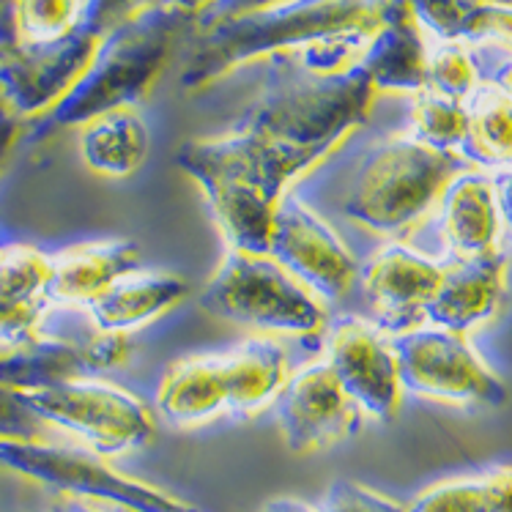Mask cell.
<instances>
[{
  "label": "cell",
  "mask_w": 512,
  "mask_h": 512,
  "mask_svg": "<svg viewBox=\"0 0 512 512\" xmlns=\"http://www.w3.org/2000/svg\"><path fill=\"white\" fill-rule=\"evenodd\" d=\"M261 512H321L318 507H310V504L299 502V499H291V496H280V499H272Z\"/></svg>",
  "instance_id": "f35d334b"
},
{
  "label": "cell",
  "mask_w": 512,
  "mask_h": 512,
  "mask_svg": "<svg viewBox=\"0 0 512 512\" xmlns=\"http://www.w3.org/2000/svg\"><path fill=\"white\" fill-rule=\"evenodd\" d=\"M83 0H20V42H53L80 28Z\"/></svg>",
  "instance_id": "83f0119b"
},
{
  "label": "cell",
  "mask_w": 512,
  "mask_h": 512,
  "mask_svg": "<svg viewBox=\"0 0 512 512\" xmlns=\"http://www.w3.org/2000/svg\"><path fill=\"white\" fill-rule=\"evenodd\" d=\"M192 22L189 14L157 0L137 17L105 33L83 77L47 113V124L61 129L83 126L96 115L135 107L165 72L181 33Z\"/></svg>",
  "instance_id": "277c9868"
},
{
  "label": "cell",
  "mask_w": 512,
  "mask_h": 512,
  "mask_svg": "<svg viewBox=\"0 0 512 512\" xmlns=\"http://www.w3.org/2000/svg\"><path fill=\"white\" fill-rule=\"evenodd\" d=\"M400 384L419 398L452 406L496 408L507 387L463 335L436 326H417L392 340Z\"/></svg>",
  "instance_id": "9c48e42d"
},
{
  "label": "cell",
  "mask_w": 512,
  "mask_h": 512,
  "mask_svg": "<svg viewBox=\"0 0 512 512\" xmlns=\"http://www.w3.org/2000/svg\"><path fill=\"white\" fill-rule=\"evenodd\" d=\"M359 277L378 318V329L398 337L425 324V307L439 291L444 266L392 241L370 255Z\"/></svg>",
  "instance_id": "9a60e30c"
},
{
  "label": "cell",
  "mask_w": 512,
  "mask_h": 512,
  "mask_svg": "<svg viewBox=\"0 0 512 512\" xmlns=\"http://www.w3.org/2000/svg\"><path fill=\"white\" fill-rule=\"evenodd\" d=\"M176 162L198 181L230 250L269 252L274 211L313 162L244 129L187 140Z\"/></svg>",
  "instance_id": "7a4b0ae2"
},
{
  "label": "cell",
  "mask_w": 512,
  "mask_h": 512,
  "mask_svg": "<svg viewBox=\"0 0 512 512\" xmlns=\"http://www.w3.org/2000/svg\"><path fill=\"white\" fill-rule=\"evenodd\" d=\"M460 170V154L436 151L411 135L381 140L356 165L343 214L381 236L406 233L439 206Z\"/></svg>",
  "instance_id": "5b68a950"
},
{
  "label": "cell",
  "mask_w": 512,
  "mask_h": 512,
  "mask_svg": "<svg viewBox=\"0 0 512 512\" xmlns=\"http://www.w3.org/2000/svg\"><path fill=\"white\" fill-rule=\"evenodd\" d=\"M326 365L362 414L378 422L398 417L406 389L395 348L378 326L354 315L340 318L326 340Z\"/></svg>",
  "instance_id": "4fadbf2b"
},
{
  "label": "cell",
  "mask_w": 512,
  "mask_h": 512,
  "mask_svg": "<svg viewBox=\"0 0 512 512\" xmlns=\"http://www.w3.org/2000/svg\"><path fill=\"white\" fill-rule=\"evenodd\" d=\"M493 181H496V195H499V209H502L504 228L510 230L512 236V168L502 170Z\"/></svg>",
  "instance_id": "74e56055"
},
{
  "label": "cell",
  "mask_w": 512,
  "mask_h": 512,
  "mask_svg": "<svg viewBox=\"0 0 512 512\" xmlns=\"http://www.w3.org/2000/svg\"><path fill=\"white\" fill-rule=\"evenodd\" d=\"M129 356L126 335L91 332L83 337H53L33 332L0 340V387L39 392L80 378H99Z\"/></svg>",
  "instance_id": "30bf717a"
},
{
  "label": "cell",
  "mask_w": 512,
  "mask_h": 512,
  "mask_svg": "<svg viewBox=\"0 0 512 512\" xmlns=\"http://www.w3.org/2000/svg\"><path fill=\"white\" fill-rule=\"evenodd\" d=\"M408 512H493L482 477L430 485L408 504Z\"/></svg>",
  "instance_id": "f1b7e54d"
},
{
  "label": "cell",
  "mask_w": 512,
  "mask_h": 512,
  "mask_svg": "<svg viewBox=\"0 0 512 512\" xmlns=\"http://www.w3.org/2000/svg\"><path fill=\"white\" fill-rule=\"evenodd\" d=\"M321 512H408L395 499H389L384 493L367 488L362 482L337 480L329 485L324 502L318 507Z\"/></svg>",
  "instance_id": "f546056e"
},
{
  "label": "cell",
  "mask_w": 512,
  "mask_h": 512,
  "mask_svg": "<svg viewBox=\"0 0 512 512\" xmlns=\"http://www.w3.org/2000/svg\"><path fill=\"white\" fill-rule=\"evenodd\" d=\"M277 58L283 61L269 72L239 129L318 165L348 132L365 124L376 88L359 63L321 74L285 55Z\"/></svg>",
  "instance_id": "3957f363"
},
{
  "label": "cell",
  "mask_w": 512,
  "mask_h": 512,
  "mask_svg": "<svg viewBox=\"0 0 512 512\" xmlns=\"http://www.w3.org/2000/svg\"><path fill=\"white\" fill-rule=\"evenodd\" d=\"M493 512H512V466H496L482 474Z\"/></svg>",
  "instance_id": "d6a6232c"
},
{
  "label": "cell",
  "mask_w": 512,
  "mask_h": 512,
  "mask_svg": "<svg viewBox=\"0 0 512 512\" xmlns=\"http://www.w3.org/2000/svg\"><path fill=\"white\" fill-rule=\"evenodd\" d=\"M0 469L42 482L63 496L107 502L129 512H198L173 493L115 471L102 455L83 447H58L42 439H0Z\"/></svg>",
  "instance_id": "52a82bcc"
},
{
  "label": "cell",
  "mask_w": 512,
  "mask_h": 512,
  "mask_svg": "<svg viewBox=\"0 0 512 512\" xmlns=\"http://www.w3.org/2000/svg\"><path fill=\"white\" fill-rule=\"evenodd\" d=\"M80 157L96 176H132L148 157V126L135 107L96 115L80 126Z\"/></svg>",
  "instance_id": "603a6c76"
},
{
  "label": "cell",
  "mask_w": 512,
  "mask_h": 512,
  "mask_svg": "<svg viewBox=\"0 0 512 512\" xmlns=\"http://www.w3.org/2000/svg\"><path fill=\"white\" fill-rule=\"evenodd\" d=\"M395 0H277L198 28L181 85L198 91L263 55H285L310 72L359 61Z\"/></svg>",
  "instance_id": "6da1fadb"
},
{
  "label": "cell",
  "mask_w": 512,
  "mask_h": 512,
  "mask_svg": "<svg viewBox=\"0 0 512 512\" xmlns=\"http://www.w3.org/2000/svg\"><path fill=\"white\" fill-rule=\"evenodd\" d=\"M198 302L206 313L269 335L307 337L326 326L321 299L266 252L230 250Z\"/></svg>",
  "instance_id": "8992f818"
},
{
  "label": "cell",
  "mask_w": 512,
  "mask_h": 512,
  "mask_svg": "<svg viewBox=\"0 0 512 512\" xmlns=\"http://www.w3.org/2000/svg\"><path fill=\"white\" fill-rule=\"evenodd\" d=\"M162 3L170 6V9L181 11V14H189L192 20H198L200 14L209 9L214 0H162Z\"/></svg>",
  "instance_id": "ab89813d"
},
{
  "label": "cell",
  "mask_w": 512,
  "mask_h": 512,
  "mask_svg": "<svg viewBox=\"0 0 512 512\" xmlns=\"http://www.w3.org/2000/svg\"><path fill=\"white\" fill-rule=\"evenodd\" d=\"M458 154L477 168H512V99L493 80H482L466 99V137Z\"/></svg>",
  "instance_id": "cb8c5ba5"
},
{
  "label": "cell",
  "mask_w": 512,
  "mask_h": 512,
  "mask_svg": "<svg viewBox=\"0 0 512 512\" xmlns=\"http://www.w3.org/2000/svg\"><path fill=\"white\" fill-rule=\"evenodd\" d=\"M187 296V283L178 274L132 272L121 277L113 288L83 307L96 332L129 335L140 326L154 324L170 313Z\"/></svg>",
  "instance_id": "ffe728a7"
},
{
  "label": "cell",
  "mask_w": 512,
  "mask_h": 512,
  "mask_svg": "<svg viewBox=\"0 0 512 512\" xmlns=\"http://www.w3.org/2000/svg\"><path fill=\"white\" fill-rule=\"evenodd\" d=\"M439 230L455 261H477L502 252L504 220L493 176L482 170H460L441 192Z\"/></svg>",
  "instance_id": "2e32d148"
},
{
  "label": "cell",
  "mask_w": 512,
  "mask_h": 512,
  "mask_svg": "<svg viewBox=\"0 0 512 512\" xmlns=\"http://www.w3.org/2000/svg\"><path fill=\"white\" fill-rule=\"evenodd\" d=\"M428 47V36L414 20L408 0H395L356 63L365 69L376 94L414 96L428 80Z\"/></svg>",
  "instance_id": "ac0fdd59"
},
{
  "label": "cell",
  "mask_w": 512,
  "mask_h": 512,
  "mask_svg": "<svg viewBox=\"0 0 512 512\" xmlns=\"http://www.w3.org/2000/svg\"><path fill=\"white\" fill-rule=\"evenodd\" d=\"M157 408L176 428H198L228 414L222 354L187 356L173 362L159 381Z\"/></svg>",
  "instance_id": "44dd1931"
},
{
  "label": "cell",
  "mask_w": 512,
  "mask_h": 512,
  "mask_svg": "<svg viewBox=\"0 0 512 512\" xmlns=\"http://www.w3.org/2000/svg\"><path fill=\"white\" fill-rule=\"evenodd\" d=\"M408 9L425 36H433L436 42L482 44L493 3L488 0H408Z\"/></svg>",
  "instance_id": "d4e9b609"
},
{
  "label": "cell",
  "mask_w": 512,
  "mask_h": 512,
  "mask_svg": "<svg viewBox=\"0 0 512 512\" xmlns=\"http://www.w3.org/2000/svg\"><path fill=\"white\" fill-rule=\"evenodd\" d=\"M228 414H258L274 406L288 381V354L274 337H252L222 354Z\"/></svg>",
  "instance_id": "7402d4cb"
},
{
  "label": "cell",
  "mask_w": 512,
  "mask_h": 512,
  "mask_svg": "<svg viewBox=\"0 0 512 512\" xmlns=\"http://www.w3.org/2000/svg\"><path fill=\"white\" fill-rule=\"evenodd\" d=\"M44 425L25 406L20 392L0 387V439H39Z\"/></svg>",
  "instance_id": "1f68e13d"
},
{
  "label": "cell",
  "mask_w": 512,
  "mask_h": 512,
  "mask_svg": "<svg viewBox=\"0 0 512 512\" xmlns=\"http://www.w3.org/2000/svg\"><path fill=\"white\" fill-rule=\"evenodd\" d=\"M488 3H496V6H507V9H512V0H488Z\"/></svg>",
  "instance_id": "b9f144b4"
},
{
  "label": "cell",
  "mask_w": 512,
  "mask_h": 512,
  "mask_svg": "<svg viewBox=\"0 0 512 512\" xmlns=\"http://www.w3.org/2000/svg\"><path fill=\"white\" fill-rule=\"evenodd\" d=\"M272 408L288 450L299 455L335 447L354 436L362 419V411L345 395L326 362H313L288 376Z\"/></svg>",
  "instance_id": "5bb4252c"
},
{
  "label": "cell",
  "mask_w": 512,
  "mask_h": 512,
  "mask_svg": "<svg viewBox=\"0 0 512 512\" xmlns=\"http://www.w3.org/2000/svg\"><path fill=\"white\" fill-rule=\"evenodd\" d=\"M96 44L94 33L77 28L53 42H20L0 53V88L14 113L22 121L50 113L83 77Z\"/></svg>",
  "instance_id": "7c38bea8"
},
{
  "label": "cell",
  "mask_w": 512,
  "mask_h": 512,
  "mask_svg": "<svg viewBox=\"0 0 512 512\" xmlns=\"http://www.w3.org/2000/svg\"><path fill=\"white\" fill-rule=\"evenodd\" d=\"M20 124L22 118L14 113V107L9 105V99H6L3 88H0V168H3V162L9 157V151L14 148V143H17Z\"/></svg>",
  "instance_id": "e575fe53"
},
{
  "label": "cell",
  "mask_w": 512,
  "mask_h": 512,
  "mask_svg": "<svg viewBox=\"0 0 512 512\" xmlns=\"http://www.w3.org/2000/svg\"><path fill=\"white\" fill-rule=\"evenodd\" d=\"M411 137L436 148L458 154L466 137V102H455L450 96L422 88L411 96Z\"/></svg>",
  "instance_id": "484cf974"
},
{
  "label": "cell",
  "mask_w": 512,
  "mask_h": 512,
  "mask_svg": "<svg viewBox=\"0 0 512 512\" xmlns=\"http://www.w3.org/2000/svg\"><path fill=\"white\" fill-rule=\"evenodd\" d=\"M482 83L480 66L466 44L436 42L428 47V80L425 88L455 102H466Z\"/></svg>",
  "instance_id": "4316f807"
},
{
  "label": "cell",
  "mask_w": 512,
  "mask_h": 512,
  "mask_svg": "<svg viewBox=\"0 0 512 512\" xmlns=\"http://www.w3.org/2000/svg\"><path fill=\"white\" fill-rule=\"evenodd\" d=\"M143 255L135 241L110 239L77 244L69 250L50 255V304H80L85 307L113 288L121 277L140 269Z\"/></svg>",
  "instance_id": "d6986e66"
},
{
  "label": "cell",
  "mask_w": 512,
  "mask_h": 512,
  "mask_svg": "<svg viewBox=\"0 0 512 512\" xmlns=\"http://www.w3.org/2000/svg\"><path fill=\"white\" fill-rule=\"evenodd\" d=\"M507 296V255L496 252L477 261H455L444 269L436 296L425 307V321L452 335H469L499 313Z\"/></svg>",
  "instance_id": "e0dca14e"
},
{
  "label": "cell",
  "mask_w": 512,
  "mask_h": 512,
  "mask_svg": "<svg viewBox=\"0 0 512 512\" xmlns=\"http://www.w3.org/2000/svg\"><path fill=\"white\" fill-rule=\"evenodd\" d=\"M53 512H129L124 507H115L107 502H91V499H77V496H61L55 502Z\"/></svg>",
  "instance_id": "8d00e7d4"
},
{
  "label": "cell",
  "mask_w": 512,
  "mask_h": 512,
  "mask_svg": "<svg viewBox=\"0 0 512 512\" xmlns=\"http://www.w3.org/2000/svg\"><path fill=\"white\" fill-rule=\"evenodd\" d=\"M17 11H20V0H0V53L20 44Z\"/></svg>",
  "instance_id": "d590c367"
},
{
  "label": "cell",
  "mask_w": 512,
  "mask_h": 512,
  "mask_svg": "<svg viewBox=\"0 0 512 512\" xmlns=\"http://www.w3.org/2000/svg\"><path fill=\"white\" fill-rule=\"evenodd\" d=\"M272 3H277V0H214L209 9L195 20V28H203V25H211L217 20H228V17H236V14H244V11L263 9V6H272Z\"/></svg>",
  "instance_id": "836d02e7"
},
{
  "label": "cell",
  "mask_w": 512,
  "mask_h": 512,
  "mask_svg": "<svg viewBox=\"0 0 512 512\" xmlns=\"http://www.w3.org/2000/svg\"><path fill=\"white\" fill-rule=\"evenodd\" d=\"M266 255H272L318 299H343L356 280V261L343 239L293 192H288L274 211Z\"/></svg>",
  "instance_id": "8fae6325"
},
{
  "label": "cell",
  "mask_w": 512,
  "mask_h": 512,
  "mask_svg": "<svg viewBox=\"0 0 512 512\" xmlns=\"http://www.w3.org/2000/svg\"><path fill=\"white\" fill-rule=\"evenodd\" d=\"M20 398L42 425L72 433L102 458L140 450L157 433V422L146 403L102 378L20 392Z\"/></svg>",
  "instance_id": "ba28073f"
},
{
  "label": "cell",
  "mask_w": 512,
  "mask_h": 512,
  "mask_svg": "<svg viewBox=\"0 0 512 512\" xmlns=\"http://www.w3.org/2000/svg\"><path fill=\"white\" fill-rule=\"evenodd\" d=\"M493 83L502 85L504 94H507V96H510V99H512V61H510V63H504L502 69H499V74L493 77Z\"/></svg>",
  "instance_id": "60d3db41"
},
{
  "label": "cell",
  "mask_w": 512,
  "mask_h": 512,
  "mask_svg": "<svg viewBox=\"0 0 512 512\" xmlns=\"http://www.w3.org/2000/svg\"><path fill=\"white\" fill-rule=\"evenodd\" d=\"M157 0H83V14H80V28L94 33L102 39L105 33L118 28L121 22L132 20L140 11L154 6Z\"/></svg>",
  "instance_id": "4dcf8cb0"
}]
</instances>
